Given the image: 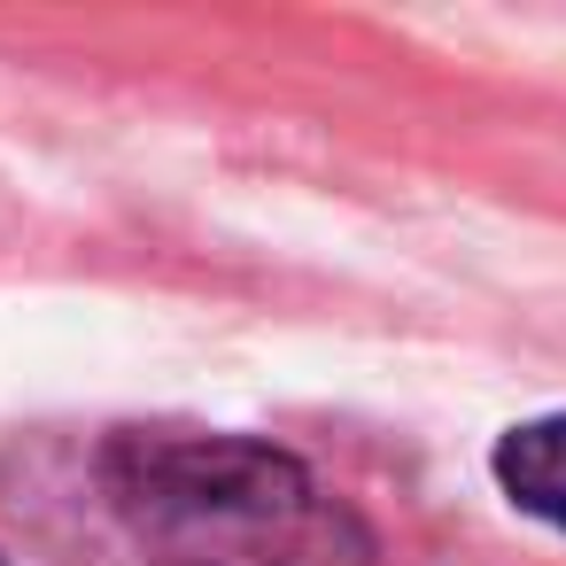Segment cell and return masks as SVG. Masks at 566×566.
<instances>
[{
    "mask_svg": "<svg viewBox=\"0 0 566 566\" xmlns=\"http://www.w3.org/2000/svg\"><path fill=\"white\" fill-rule=\"evenodd\" d=\"M102 481L148 566H373L365 520L249 434H117Z\"/></svg>",
    "mask_w": 566,
    "mask_h": 566,
    "instance_id": "1",
    "label": "cell"
},
{
    "mask_svg": "<svg viewBox=\"0 0 566 566\" xmlns=\"http://www.w3.org/2000/svg\"><path fill=\"white\" fill-rule=\"evenodd\" d=\"M489 465H496V489H504L527 520H543V527L566 535V411L512 427Z\"/></svg>",
    "mask_w": 566,
    "mask_h": 566,
    "instance_id": "2",
    "label": "cell"
},
{
    "mask_svg": "<svg viewBox=\"0 0 566 566\" xmlns=\"http://www.w3.org/2000/svg\"><path fill=\"white\" fill-rule=\"evenodd\" d=\"M0 566H9V558H0Z\"/></svg>",
    "mask_w": 566,
    "mask_h": 566,
    "instance_id": "3",
    "label": "cell"
}]
</instances>
